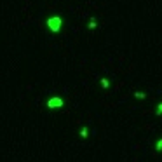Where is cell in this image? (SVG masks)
Returning <instances> with one entry per match:
<instances>
[{
  "mask_svg": "<svg viewBox=\"0 0 162 162\" xmlns=\"http://www.w3.org/2000/svg\"><path fill=\"white\" fill-rule=\"evenodd\" d=\"M61 24H63V19L59 18V16H53V18L47 19V26H49V30L54 32V33H58L61 30Z\"/></svg>",
  "mask_w": 162,
  "mask_h": 162,
  "instance_id": "1",
  "label": "cell"
},
{
  "mask_svg": "<svg viewBox=\"0 0 162 162\" xmlns=\"http://www.w3.org/2000/svg\"><path fill=\"white\" fill-rule=\"evenodd\" d=\"M65 105V101L59 98V96H54V98H51L49 101H47V108H51V110H54V108H61Z\"/></svg>",
  "mask_w": 162,
  "mask_h": 162,
  "instance_id": "2",
  "label": "cell"
},
{
  "mask_svg": "<svg viewBox=\"0 0 162 162\" xmlns=\"http://www.w3.org/2000/svg\"><path fill=\"white\" fill-rule=\"evenodd\" d=\"M80 136H82V138H87V136H89V131H87V127H82V131H80Z\"/></svg>",
  "mask_w": 162,
  "mask_h": 162,
  "instance_id": "3",
  "label": "cell"
},
{
  "mask_svg": "<svg viewBox=\"0 0 162 162\" xmlns=\"http://www.w3.org/2000/svg\"><path fill=\"white\" fill-rule=\"evenodd\" d=\"M101 87H103V89H107V87H110V82H108L107 78H101Z\"/></svg>",
  "mask_w": 162,
  "mask_h": 162,
  "instance_id": "4",
  "label": "cell"
},
{
  "mask_svg": "<svg viewBox=\"0 0 162 162\" xmlns=\"http://www.w3.org/2000/svg\"><path fill=\"white\" fill-rule=\"evenodd\" d=\"M134 96H136V98H140V99H145V98H146V94H145V92H134Z\"/></svg>",
  "mask_w": 162,
  "mask_h": 162,
  "instance_id": "5",
  "label": "cell"
},
{
  "mask_svg": "<svg viewBox=\"0 0 162 162\" xmlns=\"http://www.w3.org/2000/svg\"><path fill=\"white\" fill-rule=\"evenodd\" d=\"M94 28H96V21H94V19H91V21H89V30H94Z\"/></svg>",
  "mask_w": 162,
  "mask_h": 162,
  "instance_id": "6",
  "label": "cell"
},
{
  "mask_svg": "<svg viewBox=\"0 0 162 162\" xmlns=\"http://www.w3.org/2000/svg\"><path fill=\"white\" fill-rule=\"evenodd\" d=\"M155 148H157V150H162V138L159 140V141H157V145H155Z\"/></svg>",
  "mask_w": 162,
  "mask_h": 162,
  "instance_id": "7",
  "label": "cell"
},
{
  "mask_svg": "<svg viewBox=\"0 0 162 162\" xmlns=\"http://www.w3.org/2000/svg\"><path fill=\"white\" fill-rule=\"evenodd\" d=\"M155 112H157V115H161L162 113V103L161 105H157V110H155Z\"/></svg>",
  "mask_w": 162,
  "mask_h": 162,
  "instance_id": "8",
  "label": "cell"
}]
</instances>
